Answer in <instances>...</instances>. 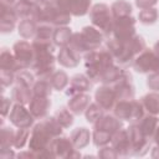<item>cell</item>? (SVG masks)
Segmentation results:
<instances>
[{"instance_id":"obj_1","label":"cell","mask_w":159,"mask_h":159,"mask_svg":"<svg viewBox=\"0 0 159 159\" xmlns=\"http://www.w3.org/2000/svg\"><path fill=\"white\" fill-rule=\"evenodd\" d=\"M114 57V61L120 67L132 66L135 57L147 48V43L144 39L139 35H135L128 41H118L114 37H108L106 46Z\"/></svg>"},{"instance_id":"obj_2","label":"cell","mask_w":159,"mask_h":159,"mask_svg":"<svg viewBox=\"0 0 159 159\" xmlns=\"http://www.w3.org/2000/svg\"><path fill=\"white\" fill-rule=\"evenodd\" d=\"M83 60L86 75L92 82H101L104 71L116 63L113 55L107 47H99L84 53Z\"/></svg>"},{"instance_id":"obj_3","label":"cell","mask_w":159,"mask_h":159,"mask_svg":"<svg viewBox=\"0 0 159 159\" xmlns=\"http://www.w3.org/2000/svg\"><path fill=\"white\" fill-rule=\"evenodd\" d=\"M32 20L37 24H50L52 26H67L71 22V14L63 11L56 1L41 0L36 6Z\"/></svg>"},{"instance_id":"obj_4","label":"cell","mask_w":159,"mask_h":159,"mask_svg":"<svg viewBox=\"0 0 159 159\" xmlns=\"http://www.w3.org/2000/svg\"><path fill=\"white\" fill-rule=\"evenodd\" d=\"M104 35L96 26H84L81 32H73L68 46L76 50L78 53L84 55L92 50H97L101 47Z\"/></svg>"},{"instance_id":"obj_5","label":"cell","mask_w":159,"mask_h":159,"mask_svg":"<svg viewBox=\"0 0 159 159\" xmlns=\"http://www.w3.org/2000/svg\"><path fill=\"white\" fill-rule=\"evenodd\" d=\"M53 138L56 137L50 132L42 119L40 123L34 125L30 133L29 149L35 154L36 158H55L50 150V144Z\"/></svg>"},{"instance_id":"obj_6","label":"cell","mask_w":159,"mask_h":159,"mask_svg":"<svg viewBox=\"0 0 159 159\" xmlns=\"http://www.w3.org/2000/svg\"><path fill=\"white\" fill-rule=\"evenodd\" d=\"M89 19L93 26L103 32L106 37L112 36L113 31V15L111 7L106 4H96L89 10Z\"/></svg>"},{"instance_id":"obj_7","label":"cell","mask_w":159,"mask_h":159,"mask_svg":"<svg viewBox=\"0 0 159 159\" xmlns=\"http://www.w3.org/2000/svg\"><path fill=\"white\" fill-rule=\"evenodd\" d=\"M113 113L117 118L120 120H128L130 123H137L144 114L145 109L139 101L137 99H123V101H117Z\"/></svg>"},{"instance_id":"obj_8","label":"cell","mask_w":159,"mask_h":159,"mask_svg":"<svg viewBox=\"0 0 159 159\" xmlns=\"http://www.w3.org/2000/svg\"><path fill=\"white\" fill-rule=\"evenodd\" d=\"M135 22H137V20L130 15L114 19L112 37H114L122 42L130 40L132 37H134L137 35L135 34Z\"/></svg>"},{"instance_id":"obj_9","label":"cell","mask_w":159,"mask_h":159,"mask_svg":"<svg viewBox=\"0 0 159 159\" xmlns=\"http://www.w3.org/2000/svg\"><path fill=\"white\" fill-rule=\"evenodd\" d=\"M132 67L139 73H153L159 71V56L154 50L145 48L142 51L132 63Z\"/></svg>"},{"instance_id":"obj_10","label":"cell","mask_w":159,"mask_h":159,"mask_svg":"<svg viewBox=\"0 0 159 159\" xmlns=\"http://www.w3.org/2000/svg\"><path fill=\"white\" fill-rule=\"evenodd\" d=\"M50 150L55 158H80L81 154L73 145L71 138L58 135L52 139L50 144Z\"/></svg>"},{"instance_id":"obj_11","label":"cell","mask_w":159,"mask_h":159,"mask_svg":"<svg viewBox=\"0 0 159 159\" xmlns=\"http://www.w3.org/2000/svg\"><path fill=\"white\" fill-rule=\"evenodd\" d=\"M129 139L132 143V155L143 157L148 153L150 149V139H148L142 130L139 129L137 123H130V125L127 128Z\"/></svg>"},{"instance_id":"obj_12","label":"cell","mask_w":159,"mask_h":159,"mask_svg":"<svg viewBox=\"0 0 159 159\" xmlns=\"http://www.w3.org/2000/svg\"><path fill=\"white\" fill-rule=\"evenodd\" d=\"M9 119L17 128H29L30 129L36 118L32 116L30 109L25 107V104L14 103L11 107V111L9 113Z\"/></svg>"},{"instance_id":"obj_13","label":"cell","mask_w":159,"mask_h":159,"mask_svg":"<svg viewBox=\"0 0 159 159\" xmlns=\"http://www.w3.org/2000/svg\"><path fill=\"white\" fill-rule=\"evenodd\" d=\"M12 52L17 60V63L20 66V68H30L32 62H34V57H35V52L32 48V45H30L27 41L21 40L14 43L12 46Z\"/></svg>"},{"instance_id":"obj_14","label":"cell","mask_w":159,"mask_h":159,"mask_svg":"<svg viewBox=\"0 0 159 159\" xmlns=\"http://www.w3.org/2000/svg\"><path fill=\"white\" fill-rule=\"evenodd\" d=\"M132 75L124 70L122 77L113 84H109L113 87L117 101H123V99H133L135 91H134V86H133V81H132Z\"/></svg>"},{"instance_id":"obj_15","label":"cell","mask_w":159,"mask_h":159,"mask_svg":"<svg viewBox=\"0 0 159 159\" xmlns=\"http://www.w3.org/2000/svg\"><path fill=\"white\" fill-rule=\"evenodd\" d=\"M56 4L73 16H84L91 10V0H56Z\"/></svg>"},{"instance_id":"obj_16","label":"cell","mask_w":159,"mask_h":159,"mask_svg":"<svg viewBox=\"0 0 159 159\" xmlns=\"http://www.w3.org/2000/svg\"><path fill=\"white\" fill-rule=\"evenodd\" d=\"M111 145L118 153L119 157H128L132 155V143L129 139V134L127 129H119L111 140Z\"/></svg>"},{"instance_id":"obj_17","label":"cell","mask_w":159,"mask_h":159,"mask_svg":"<svg viewBox=\"0 0 159 159\" xmlns=\"http://www.w3.org/2000/svg\"><path fill=\"white\" fill-rule=\"evenodd\" d=\"M94 99L96 102L104 109V111H111L114 108L117 103V97L114 93V89L109 84H102L94 93Z\"/></svg>"},{"instance_id":"obj_18","label":"cell","mask_w":159,"mask_h":159,"mask_svg":"<svg viewBox=\"0 0 159 159\" xmlns=\"http://www.w3.org/2000/svg\"><path fill=\"white\" fill-rule=\"evenodd\" d=\"M0 9H1L0 10V30L4 34L11 32L16 25L19 16H17L14 6H11V5H6V4L1 2Z\"/></svg>"},{"instance_id":"obj_19","label":"cell","mask_w":159,"mask_h":159,"mask_svg":"<svg viewBox=\"0 0 159 159\" xmlns=\"http://www.w3.org/2000/svg\"><path fill=\"white\" fill-rule=\"evenodd\" d=\"M123 128V123L114 114H103L97 122L93 123V129L104 130L112 135H114L119 129Z\"/></svg>"},{"instance_id":"obj_20","label":"cell","mask_w":159,"mask_h":159,"mask_svg":"<svg viewBox=\"0 0 159 159\" xmlns=\"http://www.w3.org/2000/svg\"><path fill=\"white\" fill-rule=\"evenodd\" d=\"M92 81L87 77V75H75L71 80H70V84L66 89V94L67 96H73L77 93H84L88 92L92 88Z\"/></svg>"},{"instance_id":"obj_21","label":"cell","mask_w":159,"mask_h":159,"mask_svg":"<svg viewBox=\"0 0 159 159\" xmlns=\"http://www.w3.org/2000/svg\"><path fill=\"white\" fill-rule=\"evenodd\" d=\"M50 107H51L50 98L48 97H42V96H32V98L29 103V109L36 119L46 118Z\"/></svg>"},{"instance_id":"obj_22","label":"cell","mask_w":159,"mask_h":159,"mask_svg":"<svg viewBox=\"0 0 159 159\" xmlns=\"http://www.w3.org/2000/svg\"><path fill=\"white\" fill-rule=\"evenodd\" d=\"M81 56H82L81 53H78L76 50H73L71 46L67 45V46H63L60 48L57 61L61 66L72 68V67L78 66V63L81 61Z\"/></svg>"},{"instance_id":"obj_23","label":"cell","mask_w":159,"mask_h":159,"mask_svg":"<svg viewBox=\"0 0 159 159\" xmlns=\"http://www.w3.org/2000/svg\"><path fill=\"white\" fill-rule=\"evenodd\" d=\"M139 129L142 130V133L148 138V139H153L154 134H155V130L159 125V118L158 116H154V114H149V113H145L138 122H137Z\"/></svg>"},{"instance_id":"obj_24","label":"cell","mask_w":159,"mask_h":159,"mask_svg":"<svg viewBox=\"0 0 159 159\" xmlns=\"http://www.w3.org/2000/svg\"><path fill=\"white\" fill-rule=\"evenodd\" d=\"M89 99L91 97L87 94V92L84 93H77L71 96V98L68 99L67 103V108L76 116H80L82 113L86 112L87 107L89 106Z\"/></svg>"},{"instance_id":"obj_25","label":"cell","mask_w":159,"mask_h":159,"mask_svg":"<svg viewBox=\"0 0 159 159\" xmlns=\"http://www.w3.org/2000/svg\"><path fill=\"white\" fill-rule=\"evenodd\" d=\"M32 96H34L32 89L30 87H26L22 84H15V87L11 91V99L14 103L29 104Z\"/></svg>"},{"instance_id":"obj_26","label":"cell","mask_w":159,"mask_h":159,"mask_svg":"<svg viewBox=\"0 0 159 159\" xmlns=\"http://www.w3.org/2000/svg\"><path fill=\"white\" fill-rule=\"evenodd\" d=\"M70 138H71L73 145L77 149H82V148L88 145V143L91 140V132L87 128H84V127L76 128V129H73L71 132Z\"/></svg>"},{"instance_id":"obj_27","label":"cell","mask_w":159,"mask_h":159,"mask_svg":"<svg viewBox=\"0 0 159 159\" xmlns=\"http://www.w3.org/2000/svg\"><path fill=\"white\" fill-rule=\"evenodd\" d=\"M0 70L12 71V72H17L21 70L14 52H11L7 48H2L0 53Z\"/></svg>"},{"instance_id":"obj_28","label":"cell","mask_w":159,"mask_h":159,"mask_svg":"<svg viewBox=\"0 0 159 159\" xmlns=\"http://www.w3.org/2000/svg\"><path fill=\"white\" fill-rule=\"evenodd\" d=\"M140 102L147 113L159 116V92H150L147 93L140 98Z\"/></svg>"},{"instance_id":"obj_29","label":"cell","mask_w":159,"mask_h":159,"mask_svg":"<svg viewBox=\"0 0 159 159\" xmlns=\"http://www.w3.org/2000/svg\"><path fill=\"white\" fill-rule=\"evenodd\" d=\"M72 34L73 32L67 26H56L53 30V36H52V41H53L55 46H57L60 48L63 46H67L71 40Z\"/></svg>"},{"instance_id":"obj_30","label":"cell","mask_w":159,"mask_h":159,"mask_svg":"<svg viewBox=\"0 0 159 159\" xmlns=\"http://www.w3.org/2000/svg\"><path fill=\"white\" fill-rule=\"evenodd\" d=\"M37 22L32 19H21L17 29H19V35L22 39H34L36 35L37 30Z\"/></svg>"},{"instance_id":"obj_31","label":"cell","mask_w":159,"mask_h":159,"mask_svg":"<svg viewBox=\"0 0 159 159\" xmlns=\"http://www.w3.org/2000/svg\"><path fill=\"white\" fill-rule=\"evenodd\" d=\"M123 72H124L123 67H120V66L114 63L113 66H111L109 68H107L104 71V73L102 75V78H101V83H103V84H113L122 77Z\"/></svg>"},{"instance_id":"obj_32","label":"cell","mask_w":159,"mask_h":159,"mask_svg":"<svg viewBox=\"0 0 159 159\" xmlns=\"http://www.w3.org/2000/svg\"><path fill=\"white\" fill-rule=\"evenodd\" d=\"M50 82H51V86L53 89L56 91H62L65 89L68 84H70V78H68V75L62 71V70H56L51 77L48 78Z\"/></svg>"},{"instance_id":"obj_33","label":"cell","mask_w":159,"mask_h":159,"mask_svg":"<svg viewBox=\"0 0 159 159\" xmlns=\"http://www.w3.org/2000/svg\"><path fill=\"white\" fill-rule=\"evenodd\" d=\"M14 138H15V130L10 127H4L0 130V152L9 150L11 147H14Z\"/></svg>"},{"instance_id":"obj_34","label":"cell","mask_w":159,"mask_h":159,"mask_svg":"<svg viewBox=\"0 0 159 159\" xmlns=\"http://www.w3.org/2000/svg\"><path fill=\"white\" fill-rule=\"evenodd\" d=\"M111 11H112L113 19L128 16L132 14V5L125 0H117L111 5Z\"/></svg>"},{"instance_id":"obj_35","label":"cell","mask_w":159,"mask_h":159,"mask_svg":"<svg viewBox=\"0 0 159 159\" xmlns=\"http://www.w3.org/2000/svg\"><path fill=\"white\" fill-rule=\"evenodd\" d=\"M32 94L34 96H42V97H50L51 92H52V86L50 80H37L35 81L34 86H32Z\"/></svg>"},{"instance_id":"obj_36","label":"cell","mask_w":159,"mask_h":159,"mask_svg":"<svg viewBox=\"0 0 159 159\" xmlns=\"http://www.w3.org/2000/svg\"><path fill=\"white\" fill-rule=\"evenodd\" d=\"M35 77H36V76H35L34 72L29 71L27 68H22V70H20V71L16 72L15 83L32 88V86H34V83H35Z\"/></svg>"},{"instance_id":"obj_37","label":"cell","mask_w":159,"mask_h":159,"mask_svg":"<svg viewBox=\"0 0 159 159\" xmlns=\"http://www.w3.org/2000/svg\"><path fill=\"white\" fill-rule=\"evenodd\" d=\"M55 118L63 128H70L73 124V113L66 107L58 108L55 113Z\"/></svg>"},{"instance_id":"obj_38","label":"cell","mask_w":159,"mask_h":159,"mask_svg":"<svg viewBox=\"0 0 159 159\" xmlns=\"http://www.w3.org/2000/svg\"><path fill=\"white\" fill-rule=\"evenodd\" d=\"M103 114H104V109H103L97 102L89 103V106L87 107V109H86V112H84L86 120H87L88 123H92V124H93L94 122H97Z\"/></svg>"},{"instance_id":"obj_39","label":"cell","mask_w":159,"mask_h":159,"mask_svg":"<svg viewBox=\"0 0 159 159\" xmlns=\"http://www.w3.org/2000/svg\"><path fill=\"white\" fill-rule=\"evenodd\" d=\"M139 21L144 25H152L154 24L158 17H159V12L155 7H148V9H143L139 11Z\"/></svg>"},{"instance_id":"obj_40","label":"cell","mask_w":159,"mask_h":159,"mask_svg":"<svg viewBox=\"0 0 159 159\" xmlns=\"http://www.w3.org/2000/svg\"><path fill=\"white\" fill-rule=\"evenodd\" d=\"M112 134L104 132V130H101V129H93V133H92V139H93V144L98 148L101 147H104V145H108L112 140Z\"/></svg>"},{"instance_id":"obj_41","label":"cell","mask_w":159,"mask_h":159,"mask_svg":"<svg viewBox=\"0 0 159 159\" xmlns=\"http://www.w3.org/2000/svg\"><path fill=\"white\" fill-rule=\"evenodd\" d=\"M29 135H30V129H29V128H19L17 130H15L14 148H16V149L24 148L25 144L27 143Z\"/></svg>"},{"instance_id":"obj_42","label":"cell","mask_w":159,"mask_h":159,"mask_svg":"<svg viewBox=\"0 0 159 159\" xmlns=\"http://www.w3.org/2000/svg\"><path fill=\"white\" fill-rule=\"evenodd\" d=\"M53 30H55V27H52V25H50V24H39L37 30H36V35H35L34 39L52 40Z\"/></svg>"},{"instance_id":"obj_43","label":"cell","mask_w":159,"mask_h":159,"mask_svg":"<svg viewBox=\"0 0 159 159\" xmlns=\"http://www.w3.org/2000/svg\"><path fill=\"white\" fill-rule=\"evenodd\" d=\"M15 76H16V72L0 70V81L2 87H9L10 84H12L15 82Z\"/></svg>"},{"instance_id":"obj_44","label":"cell","mask_w":159,"mask_h":159,"mask_svg":"<svg viewBox=\"0 0 159 159\" xmlns=\"http://www.w3.org/2000/svg\"><path fill=\"white\" fill-rule=\"evenodd\" d=\"M147 86L154 91V92H159V71L149 73L148 78H147Z\"/></svg>"},{"instance_id":"obj_45","label":"cell","mask_w":159,"mask_h":159,"mask_svg":"<svg viewBox=\"0 0 159 159\" xmlns=\"http://www.w3.org/2000/svg\"><path fill=\"white\" fill-rule=\"evenodd\" d=\"M98 157L101 158H104V159H108V158H118V153L114 150V148L111 145H104V147H101L98 149Z\"/></svg>"},{"instance_id":"obj_46","label":"cell","mask_w":159,"mask_h":159,"mask_svg":"<svg viewBox=\"0 0 159 159\" xmlns=\"http://www.w3.org/2000/svg\"><path fill=\"white\" fill-rule=\"evenodd\" d=\"M11 107H12V99L10 98H6V97H2V106H1V116L2 117H6L10 111H11Z\"/></svg>"},{"instance_id":"obj_47","label":"cell","mask_w":159,"mask_h":159,"mask_svg":"<svg viewBox=\"0 0 159 159\" xmlns=\"http://www.w3.org/2000/svg\"><path fill=\"white\" fill-rule=\"evenodd\" d=\"M157 2H158V0H135V5L140 10L148 9V7H154V5Z\"/></svg>"},{"instance_id":"obj_48","label":"cell","mask_w":159,"mask_h":159,"mask_svg":"<svg viewBox=\"0 0 159 159\" xmlns=\"http://www.w3.org/2000/svg\"><path fill=\"white\" fill-rule=\"evenodd\" d=\"M20 1H22V2H25V4H27V5H30V6L36 7V6L40 4L41 0H20Z\"/></svg>"},{"instance_id":"obj_49","label":"cell","mask_w":159,"mask_h":159,"mask_svg":"<svg viewBox=\"0 0 159 159\" xmlns=\"http://www.w3.org/2000/svg\"><path fill=\"white\" fill-rule=\"evenodd\" d=\"M152 149V158H159V145H155Z\"/></svg>"},{"instance_id":"obj_50","label":"cell","mask_w":159,"mask_h":159,"mask_svg":"<svg viewBox=\"0 0 159 159\" xmlns=\"http://www.w3.org/2000/svg\"><path fill=\"white\" fill-rule=\"evenodd\" d=\"M153 140L155 142L157 145H159V125H158V128H157V130H155V134H154V137H153Z\"/></svg>"},{"instance_id":"obj_51","label":"cell","mask_w":159,"mask_h":159,"mask_svg":"<svg viewBox=\"0 0 159 159\" xmlns=\"http://www.w3.org/2000/svg\"><path fill=\"white\" fill-rule=\"evenodd\" d=\"M17 1H19V0H1V2L6 4V5H11V6H14Z\"/></svg>"},{"instance_id":"obj_52","label":"cell","mask_w":159,"mask_h":159,"mask_svg":"<svg viewBox=\"0 0 159 159\" xmlns=\"http://www.w3.org/2000/svg\"><path fill=\"white\" fill-rule=\"evenodd\" d=\"M153 50H154V52H155V53L159 56V41H157V42H155V45H154Z\"/></svg>"},{"instance_id":"obj_53","label":"cell","mask_w":159,"mask_h":159,"mask_svg":"<svg viewBox=\"0 0 159 159\" xmlns=\"http://www.w3.org/2000/svg\"><path fill=\"white\" fill-rule=\"evenodd\" d=\"M46 1H56V0H46Z\"/></svg>"}]
</instances>
